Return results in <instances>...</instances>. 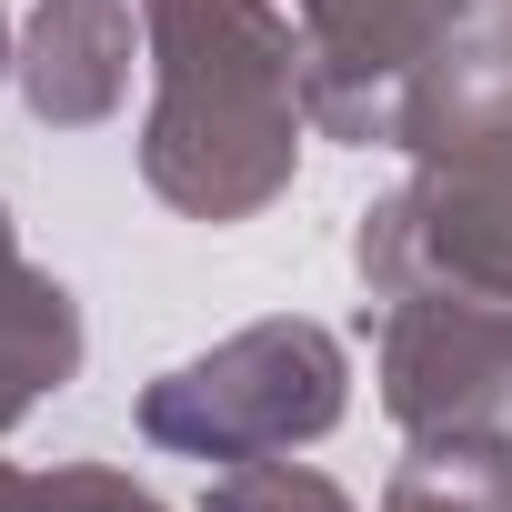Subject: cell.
I'll list each match as a JSON object with an SVG mask.
<instances>
[{
  "label": "cell",
  "mask_w": 512,
  "mask_h": 512,
  "mask_svg": "<svg viewBox=\"0 0 512 512\" xmlns=\"http://www.w3.org/2000/svg\"><path fill=\"white\" fill-rule=\"evenodd\" d=\"M141 181L181 221H251L302 161V21L282 0H141Z\"/></svg>",
  "instance_id": "1"
},
{
  "label": "cell",
  "mask_w": 512,
  "mask_h": 512,
  "mask_svg": "<svg viewBox=\"0 0 512 512\" xmlns=\"http://www.w3.org/2000/svg\"><path fill=\"white\" fill-rule=\"evenodd\" d=\"M342 412H352V352L302 312L241 322L231 342L191 352L141 392V432L181 462H272L342 432Z\"/></svg>",
  "instance_id": "2"
},
{
  "label": "cell",
  "mask_w": 512,
  "mask_h": 512,
  "mask_svg": "<svg viewBox=\"0 0 512 512\" xmlns=\"http://www.w3.org/2000/svg\"><path fill=\"white\" fill-rule=\"evenodd\" d=\"M352 272H362L372 302H402V292L512 302V141L412 161V181H392L362 211Z\"/></svg>",
  "instance_id": "3"
},
{
  "label": "cell",
  "mask_w": 512,
  "mask_h": 512,
  "mask_svg": "<svg viewBox=\"0 0 512 512\" xmlns=\"http://www.w3.org/2000/svg\"><path fill=\"white\" fill-rule=\"evenodd\" d=\"M372 382L402 442H512V302L482 292L382 302Z\"/></svg>",
  "instance_id": "4"
},
{
  "label": "cell",
  "mask_w": 512,
  "mask_h": 512,
  "mask_svg": "<svg viewBox=\"0 0 512 512\" xmlns=\"http://www.w3.org/2000/svg\"><path fill=\"white\" fill-rule=\"evenodd\" d=\"M512 11V0H292L302 21V111L322 141L372 151L392 131V91L472 21Z\"/></svg>",
  "instance_id": "5"
},
{
  "label": "cell",
  "mask_w": 512,
  "mask_h": 512,
  "mask_svg": "<svg viewBox=\"0 0 512 512\" xmlns=\"http://www.w3.org/2000/svg\"><path fill=\"white\" fill-rule=\"evenodd\" d=\"M131 51H141V0H31L11 91L31 101L41 131H101L131 101Z\"/></svg>",
  "instance_id": "6"
},
{
  "label": "cell",
  "mask_w": 512,
  "mask_h": 512,
  "mask_svg": "<svg viewBox=\"0 0 512 512\" xmlns=\"http://www.w3.org/2000/svg\"><path fill=\"white\" fill-rule=\"evenodd\" d=\"M71 372H81V302L21 251L11 211H0V432L31 422Z\"/></svg>",
  "instance_id": "7"
},
{
  "label": "cell",
  "mask_w": 512,
  "mask_h": 512,
  "mask_svg": "<svg viewBox=\"0 0 512 512\" xmlns=\"http://www.w3.org/2000/svg\"><path fill=\"white\" fill-rule=\"evenodd\" d=\"M372 512H512V442H412Z\"/></svg>",
  "instance_id": "8"
},
{
  "label": "cell",
  "mask_w": 512,
  "mask_h": 512,
  "mask_svg": "<svg viewBox=\"0 0 512 512\" xmlns=\"http://www.w3.org/2000/svg\"><path fill=\"white\" fill-rule=\"evenodd\" d=\"M211 512H362L332 472L272 452V462H221L211 472Z\"/></svg>",
  "instance_id": "9"
},
{
  "label": "cell",
  "mask_w": 512,
  "mask_h": 512,
  "mask_svg": "<svg viewBox=\"0 0 512 512\" xmlns=\"http://www.w3.org/2000/svg\"><path fill=\"white\" fill-rule=\"evenodd\" d=\"M21 512H171V502L151 482L111 472V462H51V472H31Z\"/></svg>",
  "instance_id": "10"
},
{
  "label": "cell",
  "mask_w": 512,
  "mask_h": 512,
  "mask_svg": "<svg viewBox=\"0 0 512 512\" xmlns=\"http://www.w3.org/2000/svg\"><path fill=\"white\" fill-rule=\"evenodd\" d=\"M21 492H31V472H11V462H0V512H21Z\"/></svg>",
  "instance_id": "11"
},
{
  "label": "cell",
  "mask_w": 512,
  "mask_h": 512,
  "mask_svg": "<svg viewBox=\"0 0 512 512\" xmlns=\"http://www.w3.org/2000/svg\"><path fill=\"white\" fill-rule=\"evenodd\" d=\"M11 61H21V31H11V21H0V81H11Z\"/></svg>",
  "instance_id": "12"
}]
</instances>
